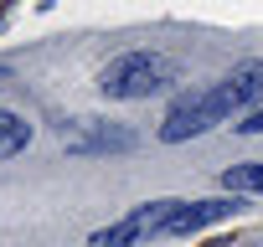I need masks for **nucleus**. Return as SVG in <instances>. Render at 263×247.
I'll use <instances>...</instances> for the list:
<instances>
[{"mask_svg":"<svg viewBox=\"0 0 263 247\" xmlns=\"http://www.w3.org/2000/svg\"><path fill=\"white\" fill-rule=\"evenodd\" d=\"M222 191H232V196H263V160L227 165L222 170Z\"/></svg>","mask_w":263,"mask_h":247,"instance_id":"8","label":"nucleus"},{"mask_svg":"<svg viewBox=\"0 0 263 247\" xmlns=\"http://www.w3.org/2000/svg\"><path fill=\"white\" fill-rule=\"evenodd\" d=\"M237 134H263V108H253V113H242V123H232Z\"/></svg>","mask_w":263,"mask_h":247,"instance_id":"9","label":"nucleus"},{"mask_svg":"<svg viewBox=\"0 0 263 247\" xmlns=\"http://www.w3.org/2000/svg\"><path fill=\"white\" fill-rule=\"evenodd\" d=\"M227 118H232V108L222 103L217 83H212V88H186V93L165 108V118H160V145L201 139V134H212L217 123H227Z\"/></svg>","mask_w":263,"mask_h":247,"instance_id":"2","label":"nucleus"},{"mask_svg":"<svg viewBox=\"0 0 263 247\" xmlns=\"http://www.w3.org/2000/svg\"><path fill=\"white\" fill-rule=\"evenodd\" d=\"M62 145L78 150V155H103V150H135L140 134H135V129H124V123L78 118V123H62Z\"/></svg>","mask_w":263,"mask_h":247,"instance_id":"4","label":"nucleus"},{"mask_svg":"<svg viewBox=\"0 0 263 247\" xmlns=\"http://www.w3.org/2000/svg\"><path fill=\"white\" fill-rule=\"evenodd\" d=\"M217 93H222V103H227L232 113H253V108H263V57L237 62L227 77H217Z\"/></svg>","mask_w":263,"mask_h":247,"instance_id":"6","label":"nucleus"},{"mask_svg":"<svg viewBox=\"0 0 263 247\" xmlns=\"http://www.w3.org/2000/svg\"><path fill=\"white\" fill-rule=\"evenodd\" d=\"M176 83H181V62L165 52H119L98 72V93L108 103H140V98H155Z\"/></svg>","mask_w":263,"mask_h":247,"instance_id":"1","label":"nucleus"},{"mask_svg":"<svg viewBox=\"0 0 263 247\" xmlns=\"http://www.w3.org/2000/svg\"><path fill=\"white\" fill-rule=\"evenodd\" d=\"M248 211V196H206V201H186L181 211H176V221H171V237H191V232H201V227H217V221H227V216H242Z\"/></svg>","mask_w":263,"mask_h":247,"instance_id":"5","label":"nucleus"},{"mask_svg":"<svg viewBox=\"0 0 263 247\" xmlns=\"http://www.w3.org/2000/svg\"><path fill=\"white\" fill-rule=\"evenodd\" d=\"M186 201H145V206H135L124 221H114V227H103V232H93L88 237V247H135V242H145V237H160V232H171V221H176V211H181Z\"/></svg>","mask_w":263,"mask_h":247,"instance_id":"3","label":"nucleus"},{"mask_svg":"<svg viewBox=\"0 0 263 247\" xmlns=\"http://www.w3.org/2000/svg\"><path fill=\"white\" fill-rule=\"evenodd\" d=\"M36 139V129L16 113V108H0V160H16L26 155V145Z\"/></svg>","mask_w":263,"mask_h":247,"instance_id":"7","label":"nucleus"}]
</instances>
